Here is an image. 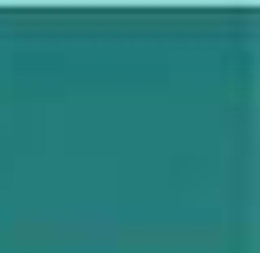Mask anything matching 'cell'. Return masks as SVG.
Listing matches in <instances>:
<instances>
[]
</instances>
